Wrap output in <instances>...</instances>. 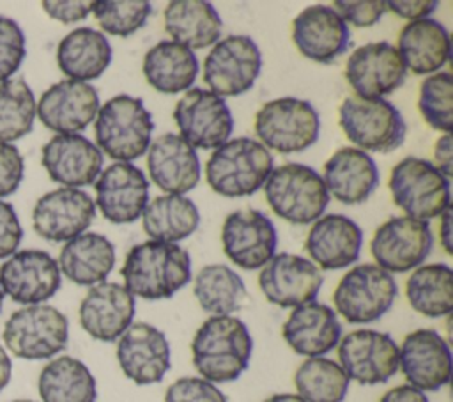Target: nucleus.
<instances>
[{
  "instance_id": "f257e3e1",
  "label": "nucleus",
  "mask_w": 453,
  "mask_h": 402,
  "mask_svg": "<svg viewBox=\"0 0 453 402\" xmlns=\"http://www.w3.org/2000/svg\"><path fill=\"white\" fill-rule=\"evenodd\" d=\"M251 352L250 329L234 315H211L191 340L193 367L214 384L237 381L246 372Z\"/></svg>"
},
{
  "instance_id": "f03ea898",
  "label": "nucleus",
  "mask_w": 453,
  "mask_h": 402,
  "mask_svg": "<svg viewBox=\"0 0 453 402\" xmlns=\"http://www.w3.org/2000/svg\"><path fill=\"white\" fill-rule=\"evenodd\" d=\"M120 274L134 298L168 299L191 280V257L177 243L145 241L127 251Z\"/></svg>"
},
{
  "instance_id": "7ed1b4c3",
  "label": "nucleus",
  "mask_w": 453,
  "mask_h": 402,
  "mask_svg": "<svg viewBox=\"0 0 453 402\" xmlns=\"http://www.w3.org/2000/svg\"><path fill=\"white\" fill-rule=\"evenodd\" d=\"M154 122L140 97L117 94L99 106L94 124L97 149L115 161L142 158L152 138Z\"/></svg>"
},
{
  "instance_id": "20e7f679",
  "label": "nucleus",
  "mask_w": 453,
  "mask_h": 402,
  "mask_svg": "<svg viewBox=\"0 0 453 402\" xmlns=\"http://www.w3.org/2000/svg\"><path fill=\"white\" fill-rule=\"evenodd\" d=\"M273 172V156L258 140L239 136L225 142L207 159L205 179L221 197H250Z\"/></svg>"
},
{
  "instance_id": "39448f33",
  "label": "nucleus",
  "mask_w": 453,
  "mask_h": 402,
  "mask_svg": "<svg viewBox=\"0 0 453 402\" xmlns=\"http://www.w3.org/2000/svg\"><path fill=\"white\" fill-rule=\"evenodd\" d=\"M264 191L274 214L294 225L317 221L331 198L322 175L303 163H283L273 168Z\"/></svg>"
},
{
  "instance_id": "423d86ee",
  "label": "nucleus",
  "mask_w": 453,
  "mask_h": 402,
  "mask_svg": "<svg viewBox=\"0 0 453 402\" xmlns=\"http://www.w3.org/2000/svg\"><path fill=\"white\" fill-rule=\"evenodd\" d=\"M255 133L265 149L281 154L303 152L319 140L320 117L306 99L278 97L255 113Z\"/></svg>"
},
{
  "instance_id": "0eeeda50",
  "label": "nucleus",
  "mask_w": 453,
  "mask_h": 402,
  "mask_svg": "<svg viewBox=\"0 0 453 402\" xmlns=\"http://www.w3.org/2000/svg\"><path fill=\"white\" fill-rule=\"evenodd\" d=\"M338 122L354 147L365 152H391L403 143L407 133L400 110L386 99L349 96L338 108Z\"/></svg>"
},
{
  "instance_id": "6e6552de",
  "label": "nucleus",
  "mask_w": 453,
  "mask_h": 402,
  "mask_svg": "<svg viewBox=\"0 0 453 402\" xmlns=\"http://www.w3.org/2000/svg\"><path fill=\"white\" fill-rule=\"evenodd\" d=\"M393 202L405 216L428 221L439 218L449 205V179L428 159L407 156L398 161L389 175Z\"/></svg>"
},
{
  "instance_id": "1a4fd4ad",
  "label": "nucleus",
  "mask_w": 453,
  "mask_h": 402,
  "mask_svg": "<svg viewBox=\"0 0 453 402\" xmlns=\"http://www.w3.org/2000/svg\"><path fill=\"white\" fill-rule=\"evenodd\" d=\"M4 344L21 359H50L65 349L69 340L67 317L51 305H28L5 321Z\"/></svg>"
},
{
  "instance_id": "9d476101",
  "label": "nucleus",
  "mask_w": 453,
  "mask_h": 402,
  "mask_svg": "<svg viewBox=\"0 0 453 402\" xmlns=\"http://www.w3.org/2000/svg\"><path fill=\"white\" fill-rule=\"evenodd\" d=\"M398 296L391 273L377 264H359L349 269L333 292L336 313L350 324H368L389 312Z\"/></svg>"
},
{
  "instance_id": "9b49d317",
  "label": "nucleus",
  "mask_w": 453,
  "mask_h": 402,
  "mask_svg": "<svg viewBox=\"0 0 453 402\" xmlns=\"http://www.w3.org/2000/svg\"><path fill=\"white\" fill-rule=\"evenodd\" d=\"M262 69L258 44L242 34L219 39L203 60V81L219 97H235L248 92Z\"/></svg>"
},
{
  "instance_id": "f8f14e48",
  "label": "nucleus",
  "mask_w": 453,
  "mask_h": 402,
  "mask_svg": "<svg viewBox=\"0 0 453 402\" xmlns=\"http://www.w3.org/2000/svg\"><path fill=\"white\" fill-rule=\"evenodd\" d=\"M173 120L180 136L195 149H218L230 140L234 131V117L226 101L200 87H191L177 101Z\"/></svg>"
},
{
  "instance_id": "ddd939ff",
  "label": "nucleus",
  "mask_w": 453,
  "mask_h": 402,
  "mask_svg": "<svg viewBox=\"0 0 453 402\" xmlns=\"http://www.w3.org/2000/svg\"><path fill=\"white\" fill-rule=\"evenodd\" d=\"M338 361L349 381L363 386L388 383L398 372V345L377 329H354L338 342Z\"/></svg>"
},
{
  "instance_id": "4468645a",
  "label": "nucleus",
  "mask_w": 453,
  "mask_h": 402,
  "mask_svg": "<svg viewBox=\"0 0 453 402\" xmlns=\"http://www.w3.org/2000/svg\"><path fill=\"white\" fill-rule=\"evenodd\" d=\"M434 237L428 221L393 216L377 227L370 241L375 264L388 273H407L419 267L432 251Z\"/></svg>"
},
{
  "instance_id": "2eb2a0df",
  "label": "nucleus",
  "mask_w": 453,
  "mask_h": 402,
  "mask_svg": "<svg viewBox=\"0 0 453 402\" xmlns=\"http://www.w3.org/2000/svg\"><path fill=\"white\" fill-rule=\"evenodd\" d=\"M451 349L442 335L432 328H419L405 335L398 345V370L407 384L419 391H437L451 379Z\"/></svg>"
},
{
  "instance_id": "dca6fc26",
  "label": "nucleus",
  "mask_w": 453,
  "mask_h": 402,
  "mask_svg": "<svg viewBox=\"0 0 453 402\" xmlns=\"http://www.w3.org/2000/svg\"><path fill=\"white\" fill-rule=\"evenodd\" d=\"M407 69L396 48L375 41L356 48L345 64V80L357 97L384 99L403 85Z\"/></svg>"
},
{
  "instance_id": "f3484780",
  "label": "nucleus",
  "mask_w": 453,
  "mask_h": 402,
  "mask_svg": "<svg viewBox=\"0 0 453 402\" xmlns=\"http://www.w3.org/2000/svg\"><path fill=\"white\" fill-rule=\"evenodd\" d=\"M225 255L241 269L264 267L276 253L278 232L274 223L257 209L230 213L221 227Z\"/></svg>"
},
{
  "instance_id": "a211bd4d",
  "label": "nucleus",
  "mask_w": 453,
  "mask_h": 402,
  "mask_svg": "<svg viewBox=\"0 0 453 402\" xmlns=\"http://www.w3.org/2000/svg\"><path fill=\"white\" fill-rule=\"evenodd\" d=\"M117 361L124 375L134 384L159 383L172 367L170 342L159 328L134 322L117 342Z\"/></svg>"
},
{
  "instance_id": "6ab92c4d",
  "label": "nucleus",
  "mask_w": 453,
  "mask_h": 402,
  "mask_svg": "<svg viewBox=\"0 0 453 402\" xmlns=\"http://www.w3.org/2000/svg\"><path fill=\"white\" fill-rule=\"evenodd\" d=\"M57 260L42 250H21L0 266V287L14 303L41 305L60 289Z\"/></svg>"
},
{
  "instance_id": "aec40b11",
  "label": "nucleus",
  "mask_w": 453,
  "mask_h": 402,
  "mask_svg": "<svg viewBox=\"0 0 453 402\" xmlns=\"http://www.w3.org/2000/svg\"><path fill=\"white\" fill-rule=\"evenodd\" d=\"M96 218V204L78 188H57L34 205V230L46 241L60 243L83 234Z\"/></svg>"
},
{
  "instance_id": "412c9836",
  "label": "nucleus",
  "mask_w": 453,
  "mask_h": 402,
  "mask_svg": "<svg viewBox=\"0 0 453 402\" xmlns=\"http://www.w3.org/2000/svg\"><path fill=\"white\" fill-rule=\"evenodd\" d=\"M324 283L320 269L301 255L278 253L258 274V287L265 299L281 308H296L315 301Z\"/></svg>"
},
{
  "instance_id": "4be33fe9",
  "label": "nucleus",
  "mask_w": 453,
  "mask_h": 402,
  "mask_svg": "<svg viewBox=\"0 0 453 402\" xmlns=\"http://www.w3.org/2000/svg\"><path fill=\"white\" fill-rule=\"evenodd\" d=\"M96 205L115 225L136 221L149 204V181L133 163L117 161L106 166L94 182Z\"/></svg>"
},
{
  "instance_id": "5701e85b",
  "label": "nucleus",
  "mask_w": 453,
  "mask_h": 402,
  "mask_svg": "<svg viewBox=\"0 0 453 402\" xmlns=\"http://www.w3.org/2000/svg\"><path fill=\"white\" fill-rule=\"evenodd\" d=\"M99 94L92 83L62 80L41 94L35 104L39 120L57 135L83 131L97 115Z\"/></svg>"
},
{
  "instance_id": "b1692460",
  "label": "nucleus",
  "mask_w": 453,
  "mask_h": 402,
  "mask_svg": "<svg viewBox=\"0 0 453 402\" xmlns=\"http://www.w3.org/2000/svg\"><path fill=\"white\" fill-rule=\"evenodd\" d=\"M136 312L134 296L120 283L101 282L83 296L78 317L80 324L99 342H115L133 324Z\"/></svg>"
},
{
  "instance_id": "393cba45",
  "label": "nucleus",
  "mask_w": 453,
  "mask_h": 402,
  "mask_svg": "<svg viewBox=\"0 0 453 402\" xmlns=\"http://www.w3.org/2000/svg\"><path fill=\"white\" fill-rule=\"evenodd\" d=\"M41 163L51 181L80 189L99 177L103 152L80 133L55 135L42 145Z\"/></svg>"
},
{
  "instance_id": "a878e982",
  "label": "nucleus",
  "mask_w": 453,
  "mask_h": 402,
  "mask_svg": "<svg viewBox=\"0 0 453 402\" xmlns=\"http://www.w3.org/2000/svg\"><path fill=\"white\" fill-rule=\"evenodd\" d=\"M292 41L306 58L331 64L347 51L350 30L331 5L315 4L294 18Z\"/></svg>"
},
{
  "instance_id": "bb28decb",
  "label": "nucleus",
  "mask_w": 453,
  "mask_h": 402,
  "mask_svg": "<svg viewBox=\"0 0 453 402\" xmlns=\"http://www.w3.org/2000/svg\"><path fill=\"white\" fill-rule=\"evenodd\" d=\"M147 168L152 182L172 195H184L200 181L198 152L175 133H165L150 142Z\"/></svg>"
},
{
  "instance_id": "cd10ccee",
  "label": "nucleus",
  "mask_w": 453,
  "mask_h": 402,
  "mask_svg": "<svg viewBox=\"0 0 453 402\" xmlns=\"http://www.w3.org/2000/svg\"><path fill=\"white\" fill-rule=\"evenodd\" d=\"M287 345L306 358L324 356L342 338V322L336 312L319 301L296 306L281 328Z\"/></svg>"
},
{
  "instance_id": "c85d7f7f",
  "label": "nucleus",
  "mask_w": 453,
  "mask_h": 402,
  "mask_svg": "<svg viewBox=\"0 0 453 402\" xmlns=\"http://www.w3.org/2000/svg\"><path fill=\"white\" fill-rule=\"evenodd\" d=\"M363 244L361 227L343 214H326L313 221L304 250L313 264L333 271L354 264Z\"/></svg>"
},
{
  "instance_id": "c756f323",
  "label": "nucleus",
  "mask_w": 453,
  "mask_h": 402,
  "mask_svg": "<svg viewBox=\"0 0 453 402\" xmlns=\"http://www.w3.org/2000/svg\"><path fill=\"white\" fill-rule=\"evenodd\" d=\"M322 181L329 197L342 204H363L379 186V168L373 158L356 147H340L324 163Z\"/></svg>"
},
{
  "instance_id": "7c9ffc66",
  "label": "nucleus",
  "mask_w": 453,
  "mask_h": 402,
  "mask_svg": "<svg viewBox=\"0 0 453 402\" xmlns=\"http://www.w3.org/2000/svg\"><path fill=\"white\" fill-rule=\"evenodd\" d=\"M396 51L405 69L414 74H434L449 60L448 28L432 18L409 21L398 34Z\"/></svg>"
},
{
  "instance_id": "2f4dec72",
  "label": "nucleus",
  "mask_w": 453,
  "mask_h": 402,
  "mask_svg": "<svg viewBox=\"0 0 453 402\" xmlns=\"http://www.w3.org/2000/svg\"><path fill=\"white\" fill-rule=\"evenodd\" d=\"M60 274L76 285L92 287L108 278L115 266L113 243L97 232H83L69 239L58 255Z\"/></svg>"
},
{
  "instance_id": "473e14b6",
  "label": "nucleus",
  "mask_w": 453,
  "mask_h": 402,
  "mask_svg": "<svg viewBox=\"0 0 453 402\" xmlns=\"http://www.w3.org/2000/svg\"><path fill=\"white\" fill-rule=\"evenodd\" d=\"M113 50L103 32L80 27L69 32L57 46L58 69L69 78L87 81L99 78L111 64Z\"/></svg>"
},
{
  "instance_id": "72a5a7b5",
  "label": "nucleus",
  "mask_w": 453,
  "mask_h": 402,
  "mask_svg": "<svg viewBox=\"0 0 453 402\" xmlns=\"http://www.w3.org/2000/svg\"><path fill=\"white\" fill-rule=\"evenodd\" d=\"M143 76L161 94H179L191 89L198 76V57L175 41L154 44L143 57Z\"/></svg>"
},
{
  "instance_id": "f704fd0d",
  "label": "nucleus",
  "mask_w": 453,
  "mask_h": 402,
  "mask_svg": "<svg viewBox=\"0 0 453 402\" xmlns=\"http://www.w3.org/2000/svg\"><path fill=\"white\" fill-rule=\"evenodd\" d=\"M163 18L172 41L191 51L209 48L221 37V18L205 0H173L165 7Z\"/></svg>"
},
{
  "instance_id": "c9c22d12",
  "label": "nucleus",
  "mask_w": 453,
  "mask_h": 402,
  "mask_svg": "<svg viewBox=\"0 0 453 402\" xmlns=\"http://www.w3.org/2000/svg\"><path fill=\"white\" fill-rule=\"evenodd\" d=\"M198 225V207L186 195H159L142 213V227L150 241L177 243L189 237Z\"/></svg>"
},
{
  "instance_id": "e433bc0d",
  "label": "nucleus",
  "mask_w": 453,
  "mask_h": 402,
  "mask_svg": "<svg viewBox=\"0 0 453 402\" xmlns=\"http://www.w3.org/2000/svg\"><path fill=\"white\" fill-rule=\"evenodd\" d=\"M42 402H96L97 384L88 367L73 356L46 363L37 379Z\"/></svg>"
},
{
  "instance_id": "4c0bfd02",
  "label": "nucleus",
  "mask_w": 453,
  "mask_h": 402,
  "mask_svg": "<svg viewBox=\"0 0 453 402\" xmlns=\"http://www.w3.org/2000/svg\"><path fill=\"white\" fill-rule=\"evenodd\" d=\"M193 294L202 310L211 315H232L248 299L242 278L225 264L203 266L195 276Z\"/></svg>"
},
{
  "instance_id": "58836bf2",
  "label": "nucleus",
  "mask_w": 453,
  "mask_h": 402,
  "mask_svg": "<svg viewBox=\"0 0 453 402\" xmlns=\"http://www.w3.org/2000/svg\"><path fill=\"white\" fill-rule=\"evenodd\" d=\"M405 296L412 310L437 319L453 310V271L448 264L435 262L416 267L405 282Z\"/></svg>"
},
{
  "instance_id": "ea45409f",
  "label": "nucleus",
  "mask_w": 453,
  "mask_h": 402,
  "mask_svg": "<svg viewBox=\"0 0 453 402\" xmlns=\"http://www.w3.org/2000/svg\"><path fill=\"white\" fill-rule=\"evenodd\" d=\"M349 377L338 361L317 356L306 358L294 374V386L304 402H343Z\"/></svg>"
},
{
  "instance_id": "a19ab883",
  "label": "nucleus",
  "mask_w": 453,
  "mask_h": 402,
  "mask_svg": "<svg viewBox=\"0 0 453 402\" xmlns=\"http://www.w3.org/2000/svg\"><path fill=\"white\" fill-rule=\"evenodd\" d=\"M35 119V97L23 78L0 83V142H14L28 135Z\"/></svg>"
},
{
  "instance_id": "79ce46f5",
  "label": "nucleus",
  "mask_w": 453,
  "mask_h": 402,
  "mask_svg": "<svg viewBox=\"0 0 453 402\" xmlns=\"http://www.w3.org/2000/svg\"><path fill=\"white\" fill-rule=\"evenodd\" d=\"M418 108L430 128L442 133H451L453 78L448 71L434 73L421 81Z\"/></svg>"
},
{
  "instance_id": "37998d69",
  "label": "nucleus",
  "mask_w": 453,
  "mask_h": 402,
  "mask_svg": "<svg viewBox=\"0 0 453 402\" xmlns=\"http://www.w3.org/2000/svg\"><path fill=\"white\" fill-rule=\"evenodd\" d=\"M92 14L106 34L127 37L145 25L152 14V4L147 0H99L92 2Z\"/></svg>"
},
{
  "instance_id": "c03bdc74",
  "label": "nucleus",
  "mask_w": 453,
  "mask_h": 402,
  "mask_svg": "<svg viewBox=\"0 0 453 402\" xmlns=\"http://www.w3.org/2000/svg\"><path fill=\"white\" fill-rule=\"evenodd\" d=\"M27 55L21 27L7 16H0V83L9 80Z\"/></svg>"
},
{
  "instance_id": "a18cd8bd",
  "label": "nucleus",
  "mask_w": 453,
  "mask_h": 402,
  "mask_svg": "<svg viewBox=\"0 0 453 402\" xmlns=\"http://www.w3.org/2000/svg\"><path fill=\"white\" fill-rule=\"evenodd\" d=\"M165 402H228V398L203 377H180L166 388Z\"/></svg>"
},
{
  "instance_id": "49530a36",
  "label": "nucleus",
  "mask_w": 453,
  "mask_h": 402,
  "mask_svg": "<svg viewBox=\"0 0 453 402\" xmlns=\"http://www.w3.org/2000/svg\"><path fill=\"white\" fill-rule=\"evenodd\" d=\"M333 9L338 12V16L345 23H350L354 27H372L379 23V19L388 11L384 0H363V2L336 0L333 4Z\"/></svg>"
},
{
  "instance_id": "de8ad7c7",
  "label": "nucleus",
  "mask_w": 453,
  "mask_h": 402,
  "mask_svg": "<svg viewBox=\"0 0 453 402\" xmlns=\"http://www.w3.org/2000/svg\"><path fill=\"white\" fill-rule=\"evenodd\" d=\"M23 156L12 143L0 142V197L12 195L23 179Z\"/></svg>"
},
{
  "instance_id": "09e8293b",
  "label": "nucleus",
  "mask_w": 453,
  "mask_h": 402,
  "mask_svg": "<svg viewBox=\"0 0 453 402\" xmlns=\"http://www.w3.org/2000/svg\"><path fill=\"white\" fill-rule=\"evenodd\" d=\"M23 237V228L19 225L14 207L0 200V259L16 253Z\"/></svg>"
},
{
  "instance_id": "8fccbe9b",
  "label": "nucleus",
  "mask_w": 453,
  "mask_h": 402,
  "mask_svg": "<svg viewBox=\"0 0 453 402\" xmlns=\"http://www.w3.org/2000/svg\"><path fill=\"white\" fill-rule=\"evenodd\" d=\"M44 12L60 23H76L92 12V2L83 0H44Z\"/></svg>"
},
{
  "instance_id": "3c124183",
  "label": "nucleus",
  "mask_w": 453,
  "mask_h": 402,
  "mask_svg": "<svg viewBox=\"0 0 453 402\" xmlns=\"http://www.w3.org/2000/svg\"><path fill=\"white\" fill-rule=\"evenodd\" d=\"M386 7L403 19L418 21V19L428 18L439 7V2L437 0H411V2L389 0L386 2Z\"/></svg>"
},
{
  "instance_id": "603ef678",
  "label": "nucleus",
  "mask_w": 453,
  "mask_h": 402,
  "mask_svg": "<svg viewBox=\"0 0 453 402\" xmlns=\"http://www.w3.org/2000/svg\"><path fill=\"white\" fill-rule=\"evenodd\" d=\"M434 165L437 170L442 172L448 179L451 177L453 172V145H451V133H444L439 136L434 147Z\"/></svg>"
},
{
  "instance_id": "864d4df0",
  "label": "nucleus",
  "mask_w": 453,
  "mask_h": 402,
  "mask_svg": "<svg viewBox=\"0 0 453 402\" xmlns=\"http://www.w3.org/2000/svg\"><path fill=\"white\" fill-rule=\"evenodd\" d=\"M379 402H428V397L411 384H400L388 390Z\"/></svg>"
},
{
  "instance_id": "5fc2aeb1",
  "label": "nucleus",
  "mask_w": 453,
  "mask_h": 402,
  "mask_svg": "<svg viewBox=\"0 0 453 402\" xmlns=\"http://www.w3.org/2000/svg\"><path fill=\"white\" fill-rule=\"evenodd\" d=\"M441 218V225H439V241H441V246L442 250L451 255L453 253V246H451V205H448L442 214L439 216Z\"/></svg>"
},
{
  "instance_id": "6e6d98bb",
  "label": "nucleus",
  "mask_w": 453,
  "mask_h": 402,
  "mask_svg": "<svg viewBox=\"0 0 453 402\" xmlns=\"http://www.w3.org/2000/svg\"><path fill=\"white\" fill-rule=\"evenodd\" d=\"M11 358L7 356V351L0 345V391L9 384L11 381Z\"/></svg>"
},
{
  "instance_id": "4d7b16f0",
  "label": "nucleus",
  "mask_w": 453,
  "mask_h": 402,
  "mask_svg": "<svg viewBox=\"0 0 453 402\" xmlns=\"http://www.w3.org/2000/svg\"><path fill=\"white\" fill-rule=\"evenodd\" d=\"M262 402H304L297 393H274Z\"/></svg>"
},
{
  "instance_id": "13d9d810",
  "label": "nucleus",
  "mask_w": 453,
  "mask_h": 402,
  "mask_svg": "<svg viewBox=\"0 0 453 402\" xmlns=\"http://www.w3.org/2000/svg\"><path fill=\"white\" fill-rule=\"evenodd\" d=\"M4 290H2V287H0V312H2V303H4Z\"/></svg>"
},
{
  "instance_id": "bf43d9fd",
  "label": "nucleus",
  "mask_w": 453,
  "mask_h": 402,
  "mask_svg": "<svg viewBox=\"0 0 453 402\" xmlns=\"http://www.w3.org/2000/svg\"><path fill=\"white\" fill-rule=\"evenodd\" d=\"M11 402H35V400H27V398H23V400H11Z\"/></svg>"
}]
</instances>
